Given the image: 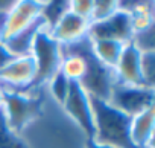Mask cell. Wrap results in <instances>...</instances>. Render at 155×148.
Returning a JSON list of instances; mask_svg holds the SVG:
<instances>
[{"mask_svg": "<svg viewBox=\"0 0 155 148\" xmlns=\"http://www.w3.org/2000/svg\"><path fill=\"white\" fill-rule=\"evenodd\" d=\"M14 57L8 52V49L5 47V44L2 43V41H0V70H2L11 60H12Z\"/></svg>", "mask_w": 155, "mask_h": 148, "instance_id": "cell-22", "label": "cell"}, {"mask_svg": "<svg viewBox=\"0 0 155 148\" xmlns=\"http://www.w3.org/2000/svg\"><path fill=\"white\" fill-rule=\"evenodd\" d=\"M155 133V107L131 116L129 139L134 148H153Z\"/></svg>", "mask_w": 155, "mask_h": 148, "instance_id": "cell-12", "label": "cell"}, {"mask_svg": "<svg viewBox=\"0 0 155 148\" xmlns=\"http://www.w3.org/2000/svg\"><path fill=\"white\" fill-rule=\"evenodd\" d=\"M0 148H28L17 134L8 130L2 119V115H0Z\"/></svg>", "mask_w": 155, "mask_h": 148, "instance_id": "cell-20", "label": "cell"}, {"mask_svg": "<svg viewBox=\"0 0 155 148\" xmlns=\"http://www.w3.org/2000/svg\"><path fill=\"white\" fill-rule=\"evenodd\" d=\"M141 77L146 87L155 89V50L141 52Z\"/></svg>", "mask_w": 155, "mask_h": 148, "instance_id": "cell-17", "label": "cell"}, {"mask_svg": "<svg viewBox=\"0 0 155 148\" xmlns=\"http://www.w3.org/2000/svg\"><path fill=\"white\" fill-rule=\"evenodd\" d=\"M134 37L132 25H131V17L129 12L119 9L113 17L91 23L90 31H88V38L90 40H117L123 43H131Z\"/></svg>", "mask_w": 155, "mask_h": 148, "instance_id": "cell-9", "label": "cell"}, {"mask_svg": "<svg viewBox=\"0 0 155 148\" xmlns=\"http://www.w3.org/2000/svg\"><path fill=\"white\" fill-rule=\"evenodd\" d=\"M114 73L117 83L120 84L144 86L141 77V50L135 44L132 43L126 44L117 66L114 67Z\"/></svg>", "mask_w": 155, "mask_h": 148, "instance_id": "cell-11", "label": "cell"}, {"mask_svg": "<svg viewBox=\"0 0 155 148\" xmlns=\"http://www.w3.org/2000/svg\"><path fill=\"white\" fill-rule=\"evenodd\" d=\"M120 9L119 0H94V8L90 19V23L104 22L110 17H113Z\"/></svg>", "mask_w": 155, "mask_h": 148, "instance_id": "cell-16", "label": "cell"}, {"mask_svg": "<svg viewBox=\"0 0 155 148\" xmlns=\"http://www.w3.org/2000/svg\"><path fill=\"white\" fill-rule=\"evenodd\" d=\"M68 47L71 50H76L84 55L85 61H87V72L85 77L81 80V86L82 89L93 98V99H101V101H108L113 87L116 86L117 80H116V73L114 69H110L107 66H104L101 61H97V58L93 55L91 50V43L90 38H84L81 41H78L74 44L70 46H64Z\"/></svg>", "mask_w": 155, "mask_h": 148, "instance_id": "cell-3", "label": "cell"}, {"mask_svg": "<svg viewBox=\"0 0 155 148\" xmlns=\"http://www.w3.org/2000/svg\"><path fill=\"white\" fill-rule=\"evenodd\" d=\"M87 148H116V146H111V145H104V143L94 142L93 139H88V142H87Z\"/></svg>", "mask_w": 155, "mask_h": 148, "instance_id": "cell-23", "label": "cell"}, {"mask_svg": "<svg viewBox=\"0 0 155 148\" xmlns=\"http://www.w3.org/2000/svg\"><path fill=\"white\" fill-rule=\"evenodd\" d=\"M93 99V98H91ZM94 134L93 140L116 148H134L129 139L131 116L113 107L108 101L93 99Z\"/></svg>", "mask_w": 155, "mask_h": 148, "instance_id": "cell-2", "label": "cell"}, {"mask_svg": "<svg viewBox=\"0 0 155 148\" xmlns=\"http://www.w3.org/2000/svg\"><path fill=\"white\" fill-rule=\"evenodd\" d=\"M93 55L101 61L104 66L114 69L126 47L128 43L117 41V40H90Z\"/></svg>", "mask_w": 155, "mask_h": 148, "instance_id": "cell-14", "label": "cell"}, {"mask_svg": "<svg viewBox=\"0 0 155 148\" xmlns=\"http://www.w3.org/2000/svg\"><path fill=\"white\" fill-rule=\"evenodd\" d=\"M18 137L28 148H87L88 142L82 130L49 96L46 86L38 113Z\"/></svg>", "mask_w": 155, "mask_h": 148, "instance_id": "cell-1", "label": "cell"}, {"mask_svg": "<svg viewBox=\"0 0 155 148\" xmlns=\"http://www.w3.org/2000/svg\"><path fill=\"white\" fill-rule=\"evenodd\" d=\"M62 53L64 57H62L59 72L68 81L81 83V80L85 77V72H87V61L84 55L68 47H62Z\"/></svg>", "mask_w": 155, "mask_h": 148, "instance_id": "cell-15", "label": "cell"}, {"mask_svg": "<svg viewBox=\"0 0 155 148\" xmlns=\"http://www.w3.org/2000/svg\"><path fill=\"white\" fill-rule=\"evenodd\" d=\"M43 6L44 2L40 0H15L14 8L9 11L0 29V41H5L34 25L41 17Z\"/></svg>", "mask_w": 155, "mask_h": 148, "instance_id": "cell-8", "label": "cell"}, {"mask_svg": "<svg viewBox=\"0 0 155 148\" xmlns=\"http://www.w3.org/2000/svg\"><path fill=\"white\" fill-rule=\"evenodd\" d=\"M90 25H91L90 20L73 14L68 8V11H65L55 22V25H52L47 29L52 38L64 47V46H70V44H74L78 41L87 38Z\"/></svg>", "mask_w": 155, "mask_h": 148, "instance_id": "cell-10", "label": "cell"}, {"mask_svg": "<svg viewBox=\"0 0 155 148\" xmlns=\"http://www.w3.org/2000/svg\"><path fill=\"white\" fill-rule=\"evenodd\" d=\"M37 77V67L32 55L14 57L0 70V86L3 90L23 92L34 86Z\"/></svg>", "mask_w": 155, "mask_h": 148, "instance_id": "cell-7", "label": "cell"}, {"mask_svg": "<svg viewBox=\"0 0 155 148\" xmlns=\"http://www.w3.org/2000/svg\"><path fill=\"white\" fill-rule=\"evenodd\" d=\"M31 55L37 67V77L32 87L46 86L56 73H59L62 57H64L62 46L52 38L47 26L41 28L40 32L37 34L32 44Z\"/></svg>", "mask_w": 155, "mask_h": 148, "instance_id": "cell-4", "label": "cell"}, {"mask_svg": "<svg viewBox=\"0 0 155 148\" xmlns=\"http://www.w3.org/2000/svg\"><path fill=\"white\" fill-rule=\"evenodd\" d=\"M67 86H68V80L59 72V73H56V75L46 84V90H47L49 96L55 102H58L61 105L62 101H64L65 92H67Z\"/></svg>", "mask_w": 155, "mask_h": 148, "instance_id": "cell-18", "label": "cell"}, {"mask_svg": "<svg viewBox=\"0 0 155 148\" xmlns=\"http://www.w3.org/2000/svg\"><path fill=\"white\" fill-rule=\"evenodd\" d=\"M68 5H70V2H44L41 17L46 22L47 28H50L52 25H55V22L65 11H68V8H70Z\"/></svg>", "mask_w": 155, "mask_h": 148, "instance_id": "cell-19", "label": "cell"}, {"mask_svg": "<svg viewBox=\"0 0 155 148\" xmlns=\"http://www.w3.org/2000/svg\"><path fill=\"white\" fill-rule=\"evenodd\" d=\"M64 113L82 130V133L91 139L94 134V112L93 99L76 81H68L64 101L61 104Z\"/></svg>", "mask_w": 155, "mask_h": 148, "instance_id": "cell-5", "label": "cell"}, {"mask_svg": "<svg viewBox=\"0 0 155 148\" xmlns=\"http://www.w3.org/2000/svg\"><path fill=\"white\" fill-rule=\"evenodd\" d=\"M3 95H5V90L0 86V112H2V107H3Z\"/></svg>", "mask_w": 155, "mask_h": 148, "instance_id": "cell-24", "label": "cell"}, {"mask_svg": "<svg viewBox=\"0 0 155 148\" xmlns=\"http://www.w3.org/2000/svg\"><path fill=\"white\" fill-rule=\"evenodd\" d=\"M108 102L125 115L134 116L143 110L155 107V89L116 83L108 98Z\"/></svg>", "mask_w": 155, "mask_h": 148, "instance_id": "cell-6", "label": "cell"}, {"mask_svg": "<svg viewBox=\"0 0 155 148\" xmlns=\"http://www.w3.org/2000/svg\"><path fill=\"white\" fill-rule=\"evenodd\" d=\"M47 26L46 22L43 20V17H40L34 25H31L29 28H26L25 31L15 34L14 37L2 41L5 44V47L8 49V52L12 55V57H25V55H31L32 52V44H34V40L37 37V34L40 32L41 28Z\"/></svg>", "mask_w": 155, "mask_h": 148, "instance_id": "cell-13", "label": "cell"}, {"mask_svg": "<svg viewBox=\"0 0 155 148\" xmlns=\"http://www.w3.org/2000/svg\"><path fill=\"white\" fill-rule=\"evenodd\" d=\"M70 11L82 19L90 20L94 8V0H70Z\"/></svg>", "mask_w": 155, "mask_h": 148, "instance_id": "cell-21", "label": "cell"}]
</instances>
